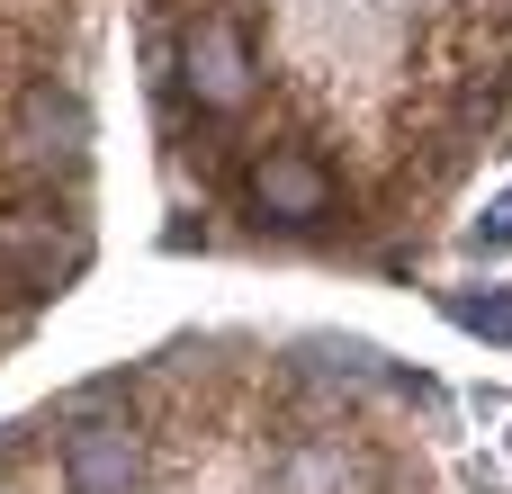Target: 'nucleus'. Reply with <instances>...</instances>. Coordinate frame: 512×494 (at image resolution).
Instances as JSON below:
<instances>
[{
  "instance_id": "7ed1b4c3",
  "label": "nucleus",
  "mask_w": 512,
  "mask_h": 494,
  "mask_svg": "<svg viewBox=\"0 0 512 494\" xmlns=\"http://www.w3.org/2000/svg\"><path fill=\"white\" fill-rule=\"evenodd\" d=\"M252 198H261V216H279V225H315V216L333 207V171H324L315 153L279 144V153L252 162Z\"/></svg>"
},
{
  "instance_id": "39448f33",
  "label": "nucleus",
  "mask_w": 512,
  "mask_h": 494,
  "mask_svg": "<svg viewBox=\"0 0 512 494\" xmlns=\"http://www.w3.org/2000/svg\"><path fill=\"white\" fill-rule=\"evenodd\" d=\"M450 315H459L468 333H486V342H512V297L504 288H486V297H477V288H450Z\"/></svg>"
},
{
  "instance_id": "f257e3e1",
  "label": "nucleus",
  "mask_w": 512,
  "mask_h": 494,
  "mask_svg": "<svg viewBox=\"0 0 512 494\" xmlns=\"http://www.w3.org/2000/svg\"><path fill=\"white\" fill-rule=\"evenodd\" d=\"M180 81H189V99H198V108L234 117V108L252 99V81H261V63H252V36H243L225 9H207V18L180 36Z\"/></svg>"
},
{
  "instance_id": "423d86ee",
  "label": "nucleus",
  "mask_w": 512,
  "mask_h": 494,
  "mask_svg": "<svg viewBox=\"0 0 512 494\" xmlns=\"http://www.w3.org/2000/svg\"><path fill=\"white\" fill-rule=\"evenodd\" d=\"M477 252H512V198H495V207L477 216Z\"/></svg>"
},
{
  "instance_id": "f03ea898",
  "label": "nucleus",
  "mask_w": 512,
  "mask_h": 494,
  "mask_svg": "<svg viewBox=\"0 0 512 494\" xmlns=\"http://www.w3.org/2000/svg\"><path fill=\"white\" fill-rule=\"evenodd\" d=\"M135 468H144V441H135L126 414L81 423L72 450H63V486H72V494H126V486H135Z\"/></svg>"
},
{
  "instance_id": "20e7f679",
  "label": "nucleus",
  "mask_w": 512,
  "mask_h": 494,
  "mask_svg": "<svg viewBox=\"0 0 512 494\" xmlns=\"http://www.w3.org/2000/svg\"><path fill=\"white\" fill-rule=\"evenodd\" d=\"M72 144H81V108L54 99V90H36V99H27V153L54 162V153H72Z\"/></svg>"
}]
</instances>
